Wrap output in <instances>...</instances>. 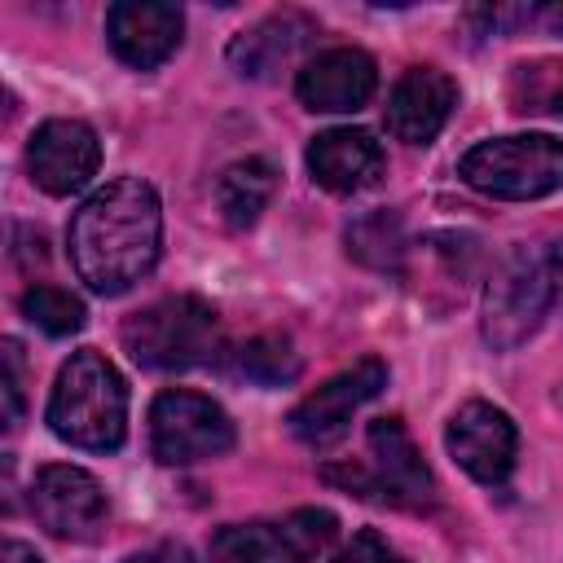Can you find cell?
<instances>
[{
	"label": "cell",
	"instance_id": "8",
	"mask_svg": "<svg viewBox=\"0 0 563 563\" xmlns=\"http://www.w3.org/2000/svg\"><path fill=\"white\" fill-rule=\"evenodd\" d=\"M369 462L352 466L347 475L325 471V479H343L352 493L374 497V501H391V506H427L431 501V471L418 457L409 431L396 418H374L369 422Z\"/></svg>",
	"mask_w": 563,
	"mask_h": 563
},
{
	"label": "cell",
	"instance_id": "9",
	"mask_svg": "<svg viewBox=\"0 0 563 563\" xmlns=\"http://www.w3.org/2000/svg\"><path fill=\"white\" fill-rule=\"evenodd\" d=\"M444 444L449 457L475 479V484H506L515 471V449H519V431L510 422L506 409L488 405V400H466L449 427H444Z\"/></svg>",
	"mask_w": 563,
	"mask_h": 563
},
{
	"label": "cell",
	"instance_id": "6",
	"mask_svg": "<svg viewBox=\"0 0 563 563\" xmlns=\"http://www.w3.org/2000/svg\"><path fill=\"white\" fill-rule=\"evenodd\" d=\"M233 449V422L229 413L198 391L172 387L158 391L150 405V453L163 466H189L207 462Z\"/></svg>",
	"mask_w": 563,
	"mask_h": 563
},
{
	"label": "cell",
	"instance_id": "14",
	"mask_svg": "<svg viewBox=\"0 0 563 563\" xmlns=\"http://www.w3.org/2000/svg\"><path fill=\"white\" fill-rule=\"evenodd\" d=\"M378 88V66L365 48H325L303 62L295 75V92L308 110L321 114H347L361 110Z\"/></svg>",
	"mask_w": 563,
	"mask_h": 563
},
{
	"label": "cell",
	"instance_id": "13",
	"mask_svg": "<svg viewBox=\"0 0 563 563\" xmlns=\"http://www.w3.org/2000/svg\"><path fill=\"white\" fill-rule=\"evenodd\" d=\"M185 13L163 0H119L106 13V40L132 70H154L180 48Z\"/></svg>",
	"mask_w": 563,
	"mask_h": 563
},
{
	"label": "cell",
	"instance_id": "27",
	"mask_svg": "<svg viewBox=\"0 0 563 563\" xmlns=\"http://www.w3.org/2000/svg\"><path fill=\"white\" fill-rule=\"evenodd\" d=\"M0 563H40V554H35L31 545H22V541H4Z\"/></svg>",
	"mask_w": 563,
	"mask_h": 563
},
{
	"label": "cell",
	"instance_id": "12",
	"mask_svg": "<svg viewBox=\"0 0 563 563\" xmlns=\"http://www.w3.org/2000/svg\"><path fill=\"white\" fill-rule=\"evenodd\" d=\"M31 510L40 528H48L62 541H88L106 519V493L97 475L70 462H53L31 484Z\"/></svg>",
	"mask_w": 563,
	"mask_h": 563
},
{
	"label": "cell",
	"instance_id": "19",
	"mask_svg": "<svg viewBox=\"0 0 563 563\" xmlns=\"http://www.w3.org/2000/svg\"><path fill=\"white\" fill-rule=\"evenodd\" d=\"M233 369H238L242 378L260 383V387H282V383H290V378L299 374V356L290 352L286 339L260 334V339H251V343H242V347L233 352Z\"/></svg>",
	"mask_w": 563,
	"mask_h": 563
},
{
	"label": "cell",
	"instance_id": "17",
	"mask_svg": "<svg viewBox=\"0 0 563 563\" xmlns=\"http://www.w3.org/2000/svg\"><path fill=\"white\" fill-rule=\"evenodd\" d=\"M317 35V22L286 9V13H273L264 22H255L251 31H242L233 44H229V62L238 75H251V79H264L273 70H282L286 62H295Z\"/></svg>",
	"mask_w": 563,
	"mask_h": 563
},
{
	"label": "cell",
	"instance_id": "5",
	"mask_svg": "<svg viewBox=\"0 0 563 563\" xmlns=\"http://www.w3.org/2000/svg\"><path fill=\"white\" fill-rule=\"evenodd\" d=\"M462 180L488 198L528 202L563 189V136L550 132H515L479 141L457 163Z\"/></svg>",
	"mask_w": 563,
	"mask_h": 563
},
{
	"label": "cell",
	"instance_id": "15",
	"mask_svg": "<svg viewBox=\"0 0 563 563\" xmlns=\"http://www.w3.org/2000/svg\"><path fill=\"white\" fill-rule=\"evenodd\" d=\"M457 106V84L435 66H409L387 97V132L409 145H427L440 136Z\"/></svg>",
	"mask_w": 563,
	"mask_h": 563
},
{
	"label": "cell",
	"instance_id": "16",
	"mask_svg": "<svg viewBox=\"0 0 563 563\" xmlns=\"http://www.w3.org/2000/svg\"><path fill=\"white\" fill-rule=\"evenodd\" d=\"M383 141L365 128H330L308 145V172L330 194H356L383 176Z\"/></svg>",
	"mask_w": 563,
	"mask_h": 563
},
{
	"label": "cell",
	"instance_id": "2",
	"mask_svg": "<svg viewBox=\"0 0 563 563\" xmlns=\"http://www.w3.org/2000/svg\"><path fill=\"white\" fill-rule=\"evenodd\" d=\"M48 427L57 440L88 449V453H114L128 435V383L123 374L92 347L75 352L53 383L48 396Z\"/></svg>",
	"mask_w": 563,
	"mask_h": 563
},
{
	"label": "cell",
	"instance_id": "20",
	"mask_svg": "<svg viewBox=\"0 0 563 563\" xmlns=\"http://www.w3.org/2000/svg\"><path fill=\"white\" fill-rule=\"evenodd\" d=\"M22 317H26L31 325H40L44 334L66 339V334H75V330L84 325V303H79L70 290H62V286L40 282V286L22 290Z\"/></svg>",
	"mask_w": 563,
	"mask_h": 563
},
{
	"label": "cell",
	"instance_id": "10",
	"mask_svg": "<svg viewBox=\"0 0 563 563\" xmlns=\"http://www.w3.org/2000/svg\"><path fill=\"white\" fill-rule=\"evenodd\" d=\"M26 167L44 194L70 198L97 176L101 141L84 119H48L35 128V136L26 145Z\"/></svg>",
	"mask_w": 563,
	"mask_h": 563
},
{
	"label": "cell",
	"instance_id": "7",
	"mask_svg": "<svg viewBox=\"0 0 563 563\" xmlns=\"http://www.w3.org/2000/svg\"><path fill=\"white\" fill-rule=\"evenodd\" d=\"M339 532V519L330 510L303 506L286 519H255V523H229L211 537L216 563H308L317 559Z\"/></svg>",
	"mask_w": 563,
	"mask_h": 563
},
{
	"label": "cell",
	"instance_id": "26",
	"mask_svg": "<svg viewBox=\"0 0 563 563\" xmlns=\"http://www.w3.org/2000/svg\"><path fill=\"white\" fill-rule=\"evenodd\" d=\"M532 18L545 26V31H554V35H563V0H550V4H541V9H532Z\"/></svg>",
	"mask_w": 563,
	"mask_h": 563
},
{
	"label": "cell",
	"instance_id": "23",
	"mask_svg": "<svg viewBox=\"0 0 563 563\" xmlns=\"http://www.w3.org/2000/svg\"><path fill=\"white\" fill-rule=\"evenodd\" d=\"M334 563H409L396 545H387L374 528H361V532H352V541L334 554Z\"/></svg>",
	"mask_w": 563,
	"mask_h": 563
},
{
	"label": "cell",
	"instance_id": "21",
	"mask_svg": "<svg viewBox=\"0 0 563 563\" xmlns=\"http://www.w3.org/2000/svg\"><path fill=\"white\" fill-rule=\"evenodd\" d=\"M347 251L374 268H391L405 251V233H400V216L396 211H374L365 220H356L347 229Z\"/></svg>",
	"mask_w": 563,
	"mask_h": 563
},
{
	"label": "cell",
	"instance_id": "25",
	"mask_svg": "<svg viewBox=\"0 0 563 563\" xmlns=\"http://www.w3.org/2000/svg\"><path fill=\"white\" fill-rule=\"evenodd\" d=\"M128 563H194V554H189L185 545H176V541H163V545H154V550L132 554Z\"/></svg>",
	"mask_w": 563,
	"mask_h": 563
},
{
	"label": "cell",
	"instance_id": "4",
	"mask_svg": "<svg viewBox=\"0 0 563 563\" xmlns=\"http://www.w3.org/2000/svg\"><path fill=\"white\" fill-rule=\"evenodd\" d=\"M123 347L145 369H198L220 352L216 308L198 295H167L123 321Z\"/></svg>",
	"mask_w": 563,
	"mask_h": 563
},
{
	"label": "cell",
	"instance_id": "18",
	"mask_svg": "<svg viewBox=\"0 0 563 563\" xmlns=\"http://www.w3.org/2000/svg\"><path fill=\"white\" fill-rule=\"evenodd\" d=\"M273 189H277V172L268 158H238L216 180V207L229 229H246L268 207Z\"/></svg>",
	"mask_w": 563,
	"mask_h": 563
},
{
	"label": "cell",
	"instance_id": "22",
	"mask_svg": "<svg viewBox=\"0 0 563 563\" xmlns=\"http://www.w3.org/2000/svg\"><path fill=\"white\" fill-rule=\"evenodd\" d=\"M515 110H550L563 114V66H515Z\"/></svg>",
	"mask_w": 563,
	"mask_h": 563
},
{
	"label": "cell",
	"instance_id": "11",
	"mask_svg": "<svg viewBox=\"0 0 563 563\" xmlns=\"http://www.w3.org/2000/svg\"><path fill=\"white\" fill-rule=\"evenodd\" d=\"M387 387V365L378 361V356H365V361H356L352 369H343V374H334L330 383H321L317 391H308L295 409H290V431L299 435V440H308V444H330V440H339L343 435V427L352 422V413L365 405V400H374L378 391Z\"/></svg>",
	"mask_w": 563,
	"mask_h": 563
},
{
	"label": "cell",
	"instance_id": "1",
	"mask_svg": "<svg viewBox=\"0 0 563 563\" xmlns=\"http://www.w3.org/2000/svg\"><path fill=\"white\" fill-rule=\"evenodd\" d=\"M70 242V264L79 282L97 295H123L150 268L158 264L163 246V207L154 185L123 176L101 185L66 229Z\"/></svg>",
	"mask_w": 563,
	"mask_h": 563
},
{
	"label": "cell",
	"instance_id": "24",
	"mask_svg": "<svg viewBox=\"0 0 563 563\" xmlns=\"http://www.w3.org/2000/svg\"><path fill=\"white\" fill-rule=\"evenodd\" d=\"M4 427H18L22 418V356H18V343L4 339Z\"/></svg>",
	"mask_w": 563,
	"mask_h": 563
},
{
	"label": "cell",
	"instance_id": "3",
	"mask_svg": "<svg viewBox=\"0 0 563 563\" xmlns=\"http://www.w3.org/2000/svg\"><path fill=\"white\" fill-rule=\"evenodd\" d=\"M559 277H563V242L510 251L484 290V312H479L484 339L497 352L519 347L545 321L559 295Z\"/></svg>",
	"mask_w": 563,
	"mask_h": 563
}]
</instances>
